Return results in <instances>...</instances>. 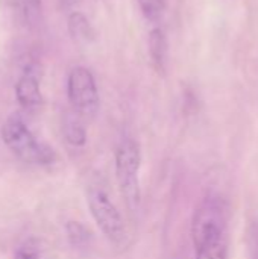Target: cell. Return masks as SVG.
I'll list each match as a JSON object with an SVG mask.
<instances>
[{"label":"cell","instance_id":"1","mask_svg":"<svg viewBox=\"0 0 258 259\" xmlns=\"http://www.w3.org/2000/svg\"><path fill=\"white\" fill-rule=\"evenodd\" d=\"M116 179L131 214H137L141 206V149L132 138H123L114 152Z\"/></svg>","mask_w":258,"mask_h":259},{"label":"cell","instance_id":"2","mask_svg":"<svg viewBox=\"0 0 258 259\" xmlns=\"http://www.w3.org/2000/svg\"><path fill=\"white\" fill-rule=\"evenodd\" d=\"M85 196L90 214L102 234L114 244L125 243L126 226L119 208L109 197L106 188L99 182H93L87 187Z\"/></svg>","mask_w":258,"mask_h":259},{"label":"cell","instance_id":"3","mask_svg":"<svg viewBox=\"0 0 258 259\" xmlns=\"http://www.w3.org/2000/svg\"><path fill=\"white\" fill-rule=\"evenodd\" d=\"M2 138L11 152L27 164L46 165L55 161L53 150L40 143L18 117H11L2 127Z\"/></svg>","mask_w":258,"mask_h":259},{"label":"cell","instance_id":"4","mask_svg":"<svg viewBox=\"0 0 258 259\" xmlns=\"http://www.w3.org/2000/svg\"><path fill=\"white\" fill-rule=\"evenodd\" d=\"M227 205L217 196H208L198 206L192 223V240L195 249L205 243L227 237Z\"/></svg>","mask_w":258,"mask_h":259},{"label":"cell","instance_id":"5","mask_svg":"<svg viewBox=\"0 0 258 259\" xmlns=\"http://www.w3.org/2000/svg\"><path fill=\"white\" fill-rule=\"evenodd\" d=\"M67 96L73 111L82 118H93L99 111V90L94 74L87 67H75L68 73Z\"/></svg>","mask_w":258,"mask_h":259},{"label":"cell","instance_id":"6","mask_svg":"<svg viewBox=\"0 0 258 259\" xmlns=\"http://www.w3.org/2000/svg\"><path fill=\"white\" fill-rule=\"evenodd\" d=\"M15 96L18 103L29 111H35L43 105V96L40 90V68L29 64L15 85Z\"/></svg>","mask_w":258,"mask_h":259},{"label":"cell","instance_id":"7","mask_svg":"<svg viewBox=\"0 0 258 259\" xmlns=\"http://www.w3.org/2000/svg\"><path fill=\"white\" fill-rule=\"evenodd\" d=\"M167 53H169V44H167L166 32L161 27H154L149 33V55L154 68L158 73L166 71Z\"/></svg>","mask_w":258,"mask_h":259},{"label":"cell","instance_id":"8","mask_svg":"<svg viewBox=\"0 0 258 259\" xmlns=\"http://www.w3.org/2000/svg\"><path fill=\"white\" fill-rule=\"evenodd\" d=\"M76 112L67 114L62 123V132L68 144L75 147H82L87 143V131L84 127V123Z\"/></svg>","mask_w":258,"mask_h":259},{"label":"cell","instance_id":"9","mask_svg":"<svg viewBox=\"0 0 258 259\" xmlns=\"http://www.w3.org/2000/svg\"><path fill=\"white\" fill-rule=\"evenodd\" d=\"M67 27L71 38L79 42H88L94 36V30L90 21L82 12H71L67 20Z\"/></svg>","mask_w":258,"mask_h":259},{"label":"cell","instance_id":"10","mask_svg":"<svg viewBox=\"0 0 258 259\" xmlns=\"http://www.w3.org/2000/svg\"><path fill=\"white\" fill-rule=\"evenodd\" d=\"M195 259H227L228 255V237L217 238L195 249Z\"/></svg>","mask_w":258,"mask_h":259},{"label":"cell","instance_id":"11","mask_svg":"<svg viewBox=\"0 0 258 259\" xmlns=\"http://www.w3.org/2000/svg\"><path fill=\"white\" fill-rule=\"evenodd\" d=\"M18 6L24 24H27L29 27H35L40 24L43 18L41 0H18Z\"/></svg>","mask_w":258,"mask_h":259},{"label":"cell","instance_id":"12","mask_svg":"<svg viewBox=\"0 0 258 259\" xmlns=\"http://www.w3.org/2000/svg\"><path fill=\"white\" fill-rule=\"evenodd\" d=\"M141 14L144 15L146 20L157 23L163 18L164 11H166V3L164 0H137Z\"/></svg>","mask_w":258,"mask_h":259},{"label":"cell","instance_id":"13","mask_svg":"<svg viewBox=\"0 0 258 259\" xmlns=\"http://www.w3.org/2000/svg\"><path fill=\"white\" fill-rule=\"evenodd\" d=\"M15 259H38V246L33 240H27L18 249Z\"/></svg>","mask_w":258,"mask_h":259},{"label":"cell","instance_id":"14","mask_svg":"<svg viewBox=\"0 0 258 259\" xmlns=\"http://www.w3.org/2000/svg\"><path fill=\"white\" fill-rule=\"evenodd\" d=\"M70 228H71L73 231H68V234H70L71 238L76 237V243H84V241H87L88 232H87V229H85L84 226H81V225H78V223H71Z\"/></svg>","mask_w":258,"mask_h":259}]
</instances>
